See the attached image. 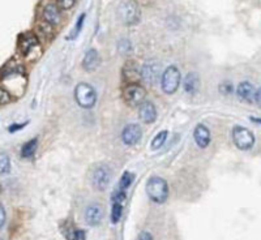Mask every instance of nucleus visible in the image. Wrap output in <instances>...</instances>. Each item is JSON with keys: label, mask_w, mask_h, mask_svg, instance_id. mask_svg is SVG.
<instances>
[{"label": "nucleus", "mask_w": 261, "mask_h": 240, "mask_svg": "<svg viewBox=\"0 0 261 240\" xmlns=\"http://www.w3.org/2000/svg\"><path fill=\"white\" fill-rule=\"evenodd\" d=\"M145 191L149 199L155 204H165L169 199V184L161 176L149 177Z\"/></svg>", "instance_id": "obj_1"}, {"label": "nucleus", "mask_w": 261, "mask_h": 240, "mask_svg": "<svg viewBox=\"0 0 261 240\" xmlns=\"http://www.w3.org/2000/svg\"><path fill=\"white\" fill-rule=\"evenodd\" d=\"M122 22L127 26L137 25L141 20V11L136 0H122L118 8Z\"/></svg>", "instance_id": "obj_2"}, {"label": "nucleus", "mask_w": 261, "mask_h": 240, "mask_svg": "<svg viewBox=\"0 0 261 240\" xmlns=\"http://www.w3.org/2000/svg\"><path fill=\"white\" fill-rule=\"evenodd\" d=\"M75 99L82 108H91L97 103V93L91 85L80 82L75 88Z\"/></svg>", "instance_id": "obj_3"}, {"label": "nucleus", "mask_w": 261, "mask_h": 240, "mask_svg": "<svg viewBox=\"0 0 261 240\" xmlns=\"http://www.w3.org/2000/svg\"><path fill=\"white\" fill-rule=\"evenodd\" d=\"M180 81H182V75L180 71L175 66L167 67L165 72L162 73V81L161 86L166 94H174L179 89Z\"/></svg>", "instance_id": "obj_4"}, {"label": "nucleus", "mask_w": 261, "mask_h": 240, "mask_svg": "<svg viewBox=\"0 0 261 240\" xmlns=\"http://www.w3.org/2000/svg\"><path fill=\"white\" fill-rule=\"evenodd\" d=\"M233 140L236 148L239 149V150H243V152L251 150L253 148V145H255V136H253V133L249 130H247V128H244V127H234Z\"/></svg>", "instance_id": "obj_5"}, {"label": "nucleus", "mask_w": 261, "mask_h": 240, "mask_svg": "<svg viewBox=\"0 0 261 240\" xmlns=\"http://www.w3.org/2000/svg\"><path fill=\"white\" fill-rule=\"evenodd\" d=\"M146 90L139 84H129L123 90V99L131 107H137L145 102Z\"/></svg>", "instance_id": "obj_6"}, {"label": "nucleus", "mask_w": 261, "mask_h": 240, "mask_svg": "<svg viewBox=\"0 0 261 240\" xmlns=\"http://www.w3.org/2000/svg\"><path fill=\"white\" fill-rule=\"evenodd\" d=\"M17 46H19V51L21 52L22 56L30 57V55L35 52L37 48L39 47V42H38L37 35L34 33L28 32L20 35Z\"/></svg>", "instance_id": "obj_7"}, {"label": "nucleus", "mask_w": 261, "mask_h": 240, "mask_svg": "<svg viewBox=\"0 0 261 240\" xmlns=\"http://www.w3.org/2000/svg\"><path fill=\"white\" fill-rule=\"evenodd\" d=\"M60 7L57 3H46L42 7V19L50 26H58L62 22Z\"/></svg>", "instance_id": "obj_8"}, {"label": "nucleus", "mask_w": 261, "mask_h": 240, "mask_svg": "<svg viewBox=\"0 0 261 240\" xmlns=\"http://www.w3.org/2000/svg\"><path fill=\"white\" fill-rule=\"evenodd\" d=\"M110 183V171L106 166H98L91 175V184L97 191H105Z\"/></svg>", "instance_id": "obj_9"}, {"label": "nucleus", "mask_w": 261, "mask_h": 240, "mask_svg": "<svg viewBox=\"0 0 261 240\" xmlns=\"http://www.w3.org/2000/svg\"><path fill=\"white\" fill-rule=\"evenodd\" d=\"M142 130L139 124H128L122 131V141L128 146L136 145L141 140Z\"/></svg>", "instance_id": "obj_10"}, {"label": "nucleus", "mask_w": 261, "mask_h": 240, "mask_svg": "<svg viewBox=\"0 0 261 240\" xmlns=\"http://www.w3.org/2000/svg\"><path fill=\"white\" fill-rule=\"evenodd\" d=\"M122 75L129 84H137V81L141 80V67L137 66L135 62H127L123 66Z\"/></svg>", "instance_id": "obj_11"}, {"label": "nucleus", "mask_w": 261, "mask_h": 240, "mask_svg": "<svg viewBox=\"0 0 261 240\" xmlns=\"http://www.w3.org/2000/svg\"><path fill=\"white\" fill-rule=\"evenodd\" d=\"M102 218H103V209L98 204H91L86 208L85 210V221L89 226L94 227L101 224Z\"/></svg>", "instance_id": "obj_12"}, {"label": "nucleus", "mask_w": 261, "mask_h": 240, "mask_svg": "<svg viewBox=\"0 0 261 240\" xmlns=\"http://www.w3.org/2000/svg\"><path fill=\"white\" fill-rule=\"evenodd\" d=\"M157 108H155L154 103L145 101L139 106V117L142 123H153L157 119Z\"/></svg>", "instance_id": "obj_13"}, {"label": "nucleus", "mask_w": 261, "mask_h": 240, "mask_svg": "<svg viewBox=\"0 0 261 240\" xmlns=\"http://www.w3.org/2000/svg\"><path fill=\"white\" fill-rule=\"evenodd\" d=\"M193 139H195L198 148H208L212 140L211 131H209L208 127L204 126V124H197L195 131H193Z\"/></svg>", "instance_id": "obj_14"}, {"label": "nucleus", "mask_w": 261, "mask_h": 240, "mask_svg": "<svg viewBox=\"0 0 261 240\" xmlns=\"http://www.w3.org/2000/svg\"><path fill=\"white\" fill-rule=\"evenodd\" d=\"M101 64V56L95 48H90L82 59V68L86 72H94Z\"/></svg>", "instance_id": "obj_15"}, {"label": "nucleus", "mask_w": 261, "mask_h": 240, "mask_svg": "<svg viewBox=\"0 0 261 240\" xmlns=\"http://www.w3.org/2000/svg\"><path fill=\"white\" fill-rule=\"evenodd\" d=\"M255 88L252 85L251 82L243 81L240 82L238 88H236V95L238 98H240L242 101L245 102H252V99H255Z\"/></svg>", "instance_id": "obj_16"}, {"label": "nucleus", "mask_w": 261, "mask_h": 240, "mask_svg": "<svg viewBox=\"0 0 261 240\" xmlns=\"http://www.w3.org/2000/svg\"><path fill=\"white\" fill-rule=\"evenodd\" d=\"M160 75V66L155 63H146L141 67V79L149 84L155 82Z\"/></svg>", "instance_id": "obj_17"}, {"label": "nucleus", "mask_w": 261, "mask_h": 240, "mask_svg": "<svg viewBox=\"0 0 261 240\" xmlns=\"http://www.w3.org/2000/svg\"><path fill=\"white\" fill-rule=\"evenodd\" d=\"M183 86H184V90L186 93L188 94H195L196 92L200 88V79L196 73L193 72H189L184 80H183Z\"/></svg>", "instance_id": "obj_18"}, {"label": "nucleus", "mask_w": 261, "mask_h": 240, "mask_svg": "<svg viewBox=\"0 0 261 240\" xmlns=\"http://www.w3.org/2000/svg\"><path fill=\"white\" fill-rule=\"evenodd\" d=\"M67 240H86V232L82 228L72 227V224H68L67 231H63Z\"/></svg>", "instance_id": "obj_19"}, {"label": "nucleus", "mask_w": 261, "mask_h": 240, "mask_svg": "<svg viewBox=\"0 0 261 240\" xmlns=\"http://www.w3.org/2000/svg\"><path fill=\"white\" fill-rule=\"evenodd\" d=\"M38 148V139H32L26 142L25 145L22 146L21 149V157L22 158L30 159L33 158V155L35 154Z\"/></svg>", "instance_id": "obj_20"}, {"label": "nucleus", "mask_w": 261, "mask_h": 240, "mask_svg": "<svg viewBox=\"0 0 261 240\" xmlns=\"http://www.w3.org/2000/svg\"><path fill=\"white\" fill-rule=\"evenodd\" d=\"M133 180H135V174H133V172H129V171L123 172L122 177H120V180H119V186H118V190L127 192L129 187L132 186Z\"/></svg>", "instance_id": "obj_21"}, {"label": "nucleus", "mask_w": 261, "mask_h": 240, "mask_svg": "<svg viewBox=\"0 0 261 240\" xmlns=\"http://www.w3.org/2000/svg\"><path fill=\"white\" fill-rule=\"evenodd\" d=\"M123 206H124V204H122V202L113 201V206H111V214H110V219H111V222H113V224H117L118 222L120 221V218H122Z\"/></svg>", "instance_id": "obj_22"}, {"label": "nucleus", "mask_w": 261, "mask_h": 240, "mask_svg": "<svg viewBox=\"0 0 261 240\" xmlns=\"http://www.w3.org/2000/svg\"><path fill=\"white\" fill-rule=\"evenodd\" d=\"M167 135H169L167 131H161V132H158L150 144L151 150H158V149L162 148V145H164L165 141H166L167 139Z\"/></svg>", "instance_id": "obj_23"}, {"label": "nucleus", "mask_w": 261, "mask_h": 240, "mask_svg": "<svg viewBox=\"0 0 261 240\" xmlns=\"http://www.w3.org/2000/svg\"><path fill=\"white\" fill-rule=\"evenodd\" d=\"M85 17H86L85 13H81V15H80V17H79V19H77V21H76L75 28H73V30H72V32H71L70 37H67V39H70V41H73V39H76V38H77V37H79V34H80V32H81L82 26H84V21H85Z\"/></svg>", "instance_id": "obj_24"}, {"label": "nucleus", "mask_w": 261, "mask_h": 240, "mask_svg": "<svg viewBox=\"0 0 261 240\" xmlns=\"http://www.w3.org/2000/svg\"><path fill=\"white\" fill-rule=\"evenodd\" d=\"M0 171L3 175L11 172V159L6 152L0 153Z\"/></svg>", "instance_id": "obj_25"}, {"label": "nucleus", "mask_w": 261, "mask_h": 240, "mask_svg": "<svg viewBox=\"0 0 261 240\" xmlns=\"http://www.w3.org/2000/svg\"><path fill=\"white\" fill-rule=\"evenodd\" d=\"M0 99H2V106H4V104L10 103L11 99H12V97H11V93L7 90L4 86H2V89H0Z\"/></svg>", "instance_id": "obj_26"}, {"label": "nucleus", "mask_w": 261, "mask_h": 240, "mask_svg": "<svg viewBox=\"0 0 261 240\" xmlns=\"http://www.w3.org/2000/svg\"><path fill=\"white\" fill-rule=\"evenodd\" d=\"M57 3L59 4L60 8H63V10H71V8L75 6L76 0H57Z\"/></svg>", "instance_id": "obj_27"}, {"label": "nucleus", "mask_w": 261, "mask_h": 240, "mask_svg": "<svg viewBox=\"0 0 261 240\" xmlns=\"http://www.w3.org/2000/svg\"><path fill=\"white\" fill-rule=\"evenodd\" d=\"M131 50H132L131 43H129L127 39H123V41L119 42V51L122 52V54H127V52H129Z\"/></svg>", "instance_id": "obj_28"}, {"label": "nucleus", "mask_w": 261, "mask_h": 240, "mask_svg": "<svg viewBox=\"0 0 261 240\" xmlns=\"http://www.w3.org/2000/svg\"><path fill=\"white\" fill-rule=\"evenodd\" d=\"M28 123L29 122H26V123H21V124H11L10 126V128H8V131H10L11 133H13V132H17V131H21L22 128H24V127H26L28 126Z\"/></svg>", "instance_id": "obj_29"}, {"label": "nucleus", "mask_w": 261, "mask_h": 240, "mask_svg": "<svg viewBox=\"0 0 261 240\" xmlns=\"http://www.w3.org/2000/svg\"><path fill=\"white\" fill-rule=\"evenodd\" d=\"M137 240H153V236L148 231H141L137 236Z\"/></svg>", "instance_id": "obj_30"}, {"label": "nucleus", "mask_w": 261, "mask_h": 240, "mask_svg": "<svg viewBox=\"0 0 261 240\" xmlns=\"http://www.w3.org/2000/svg\"><path fill=\"white\" fill-rule=\"evenodd\" d=\"M0 214H2V221H0V227L4 228V224H6V210H4V206L0 205Z\"/></svg>", "instance_id": "obj_31"}, {"label": "nucleus", "mask_w": 261, "mask_h": 240, "mask_svg": "<svg viewBox=\"0 0 261 240\" xmlns=\"http://www.w3.org/2000/svg\"><path fill=\"white\" fill-rule=\"evenodd\" d=\"M255 102L257 103L258 107H261V88H258L255 93Z\"/></svg>", "instance_id": "obj_32"}, {"label": "nucleus", "mask_w": 261, "mask_h": 240, "mask_svg": "<svg viewBox=\"0 0 261 240\" xmlns=\"http://www.w3.org/2000/svg\"><path fill=\"white\" fill-rule=\"evenodd\" d=\"M251 120H252V122H255V123L261 124V119H260V117H251Z\"/></svg>", "instance_id": "obj_33"}]
</instances>
